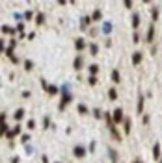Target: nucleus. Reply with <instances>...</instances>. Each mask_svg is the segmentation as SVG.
<instances>
[{
  "instance_id": "obj_1",
  "label": "nucleus",
  "mask_w": 162,
  "mask_h": 163,
  "mask_svg": "<svg viewBox=\"0 0 162 163\" xmlns=\"http://www.w3.org/2000/svg\"><path fill=\"white\" fill-rule=\"evenodd\" d=\"M71 98H73V95H71L69 83H63V85H62V102H60V111L65 110V106L71 102Z\"/></svg>"
},
{
  "instance_id": "obj_2",
  "label": "nucleus",
  "mask_w": 162,
  "mask_h": 163,
  "mask_svg": "<svg viewBox=\"0 0 162 163\" xmlns=\"http://www.w3.org/2000/svg\"><path fill=\"white\" fill-rule=\"evenodd\" d=\"M41 85H43V89H45L49 95H58V93L62 91V87H56V85H49L43 78H41Z\"/></svg>"
},
{
  "instance_id": "obj_3",
  "label": "nucleus",
  "mask_w": 162,
  "mask_h": 163,
  "mask_svg": "<svg viewBox=\"0 0 162 163\" xmlns=\"http://www.w3.org/2000/svg\"><path fill=\"white\" fill-rule=\"evenodd\" d=\"M86 154H88V150H86V146H82V145H77V146L73 148V156L78 158V159L86 158Z\"/></svg>"
},
{
  "instance_id": "obj_4",
  "label": "nucleus",
  "mask_w": 162,
  "mask_h": 163,
  "mask_svg": "<svg viewBox=\"0 0 162 163\" xmlns=\"http://www.w3.org/2000/svg\"><path fill=\"white\" fill-rule=\"evenodd\" d=\"M112 119H114V122H123L125 121V115H123V110L121 107H116V110L112 111Z\"/></svg>"
},
{
  "instance_id": "obj_5",
  "label": "nucleus",
  "mask_w": 162,
  "mask_h": 163,
  "mask_svg": "<svg viewBox=\"0 0 162 163\" xmlns=\"http://www.w3.org/2000/svg\"><path fill=\"white\" fill-rule=\"evenodd\" d=\"M15 47H17V39H11V41L8 43V48H6V56H8L9 59H11V58H15V56H13V50H15Z\"/></svg>"
},
{
  "instance_id": "obj_6",
  "label": "nucleus",
  "mask_w": 162,
  "mask_h": 163,
  "mask_svg": "<svg viewBox=\"0 0 162 163\" xmlns=\"http://www.w3.org/2000/svg\"><path fill=\"white\" fill-rule=\"evenodd\" d=\"M73 67H75V71H80V69L84 67V56H82V54H78V56L75 58V63H73Z\"/></svg>"
},
{
  "instance_id": "obj_7",
  "label": "nucleus",
  "mask_w": 162,
  "mask_h": 163,
  "mask_svg": "<svg viewBox=\"0 0 162 163\" xmlns=\"http://www.w3.org/2000/svg\"><path fill=\"white\" fill-rule=\"evenodd\" d=\"M75 48H77L78 52H82V50L86 48V41H84L82 37H77V39H75Z\"/></svg>"
},
{
  "instance_id": "obj_8",
  "label": "nucleus",
  "mask_w": 162,
  "mask_h": 163,
  "mask_svg": "<svg viewBox=\"0 0 162 163\" xmlns=\"http://www.w3.org/2000/svg\"><path fill=\"white\" fill-rule=\"evenodd\" d=\"M19 134H21V126L17 124V126H13L11 130H9V134H6V137H8V139H13V137H17Z\"/></svg>"
},
{
  "instance_id": "obj_9",
  "label": "nucleus",
  "mask_w": 162,
  "mask_h": 163,
  "mask_svg": "<svg viewBox=\"0 0 162 163\" xmlns=\"http://www.w3.org/2000/svg\"><path fill=\"white\" fill-rule=\"evenodd\" d=\"M112 23H110V20H106V23H103V28H101V32H103V34L104 35H108V34H112Z\"/></svg>"
},
{
  "instance_id": "obj_10",
  "label": "nucleus",
  "mask_w": 162,
  "mask_h": 163,
  "mask_svg": "<svg viewBox=\"0 0 162 163\" xmlns=\"http://www.w3.org/2000/svg\"><path fill=\"white\" fill-rule=\"evenodd\" d=\"M153 37H155V24H149V28H147V37H145V43H151V41H153Z\"/></svg>"
},
{
  "instance_id": "obj_11",
  "label": "nucleus",
  "mask_w": 162,
  "mask_h": 163,
  "mask_svg": "<svg viewBox=\"0 0 162 163\" xmlns=\"http://www.w3.org/2000/svg\"><path fill=\"white\" fill-rule=\"evenodd\" d=\"M131 126H132L131 117H125V121H123V132L125 134H131Z\"/></svg>"
},
{
  "instance_id": "obj_12",
  "label": "nucleus",
  "mask_w": 162,
  "mask_h": 163,
  "mask_svg": "<svg viewBox=\"0 0 162 163\" xmlns=\"http://www.w3.org/2000/svg\"><path fill=\"white\" fill-rule=\"evenodd\" d=\"M24 107H19V110H15V113H13V119H15V121H23V119H24Z\"/></svg>"
},
{
  "instance_id": "obj_13",
  "label": "nucleus",
  "mask_w": 162,
  "mask_h": 163,
  "mask_svg": "<svg viewBox=\"0 0 162 163\" xmlns=\"http://www.w3.org/2000/svg\"><path fill=\"white\" fill-rule=\"evenodd\" d=\"M136 111H138V113L144 111V95H142V93H138V106H136Z\"/></svg>"
},
{
  "instance_id": "obj_14",
  "label": "nucleus",
  "mask_w": 162,
  "mask_h": 163,
  "mask_svg": "<svg viewBox=\"0 0 162 163\" xmlns=\"http://www.w3.org/2000/svg\"><path fill=\"white\" fill-rule=\"evenodd\" d=\"M90 23H91V17H82L80 19V30H86L90 26Z\"/></svg>"
},
{
  "instance_id": "obj_15",
  "label": "nucleus",
  "mask_w": 162,
  "mask_h": 163,
  "mask_svg": "<svg viewBox=\"0 0 162 163\" xmlns=\"http://www.w3.org/2000/svg\"><path fill=\"white\" fill-rule=\"evenodd\" d=\"M144 56H142V52H134L132 54V65H138V63H142Z\"/></svg>"
},
{
  "instance_id": "obj_16",
  "label": "nucleus",
  "mask_w": 162,
  "mask_h": 163,
  "mask_svg": "<svg viewBox=\"0 0 162 163\" xmlns=\"http://www.w3.org/2000/svg\"><path fill=\"white\" fill-rule=\"evenodd\" d=\"M88 72H90V76H97V74H99V65H97V63L90 65V67H88Z\"/></svg>"
},
{
  "instance_id": "obj_17",
  "label": "nucleus",
  "mask_w": 162,
  "mask_h": 163,
  "mask_svg": "<svg viewBox=\"0 0 162 163\" xmlns=\"http://www.w3.org/2000/svg\"><path fill=\"white\" fill-rule=\"evenodd\" d=\"M108 128H110V135H112V137H114L116 141H121V135L117 134V128H116L114 124H112V126H108Z\"/></svg>"
},
{
  "instance_id": "obj_18",
  "label": "nucleus",
  "mask_w": 162,
  "mask_h": 163,
  "mask_svg": "<svg viewBox=\"0 0 162 163\" xmlns=\"http://www.w3.org/2000/svg\"><path fill=\"white\" fill-rule=\"evenodd\" d=\"M153 158H155V159H160V143H155V145H153Z\"/></svg>"
},
{
  "instance_id": "obj_19",
  "label": "nucleus",
  "mask_w": 162,
  "mask_h": 163,
  "mask_svg": "<svg viewBox=\"0 0 162 163\" xmlns=\"http://www.w3.org/2000/svg\"><path fill=\"white\" fill-rule=\"evenodd\" d=\"M132 28H134V30L140 28V15H138V13H132Z\"/></svg>"
},
{
  "instance_id": "obj_20",
  "label": "nucleus",
  "mask_w": 162,
  "mask_h": 163,
  "mask_svg": "<svg viewBox=\"0 0 162 163\" xmlns=\"http://www.w3.org/2000/svg\"><path fill=\"white\" fill-rule=\"evenodd\" d=\"M15 32H17V28H11V26H8V24H4L2 26V34H15Z\"/></svg>"
},
{
  "instance_id": "obj_21",
  "label": "nucleus",
  "mask_w": 162,
  "mask_h": 163,
  "mask_svg": "<svg viewBox=\"0 0 162 163\" xmlns=\"http://www.w3.org/2000/svg\"><path fill=\"white\" fill-rule=\"evenodd\" d=\"M77 111H78L80 115H86L90 110H88V106H86V104H78V106H77Z\"/></svg>"
},
{
  "instance_id": "obj_22",
  "label": "nucleus",
  "mask_w": 162,
  "mask_h": 163,
  "mask_svg": "<svg viewBox=\"0 0 162 163\" xmlns=\"http://www.w3.org/2000/svg\"><path fill=\"white\" fill-rule=\"evenodd\" d=\"M108 156H110L112 163H117V152H116L114 148H108Z\"/></svg>"
},
{
  "instance_id": "obj_23",
  "label": "nucleus",
  "mask_w": 162,
  "mask_h": 163,
  "mask_svg": "<svg viewBox=\"0 0 162 163\" xmlns=\"http://www.w3.org/2000/svg\"><path fill=\"white\" fill-rule=\"evenodd\" d=\"M110 78H112V80H114V82L117 83V82L121 80V76H119V71H117V69H114V71H112V74H110Z\"/></svg>"
},
{
  "instance_id": "obj_24",
  "label": "nucleus",
  "mask_w": 162,
  "mask_h": 163,
  "mask_svg": "<svg viewBox=\"0 0 162 163\" xmlns=\"http://www.w3.org/2000/svg\"><path fill=\"white\" fill-rule=\"evenodd\" d=\"M17 32H19V37H24V23H17Z\"/></svg>"
},
{
  "instance_id": "obj_25",
  "label": "nucleus",
  "mask_w": 162,
  "mask_h": 163,
  "mask_svg": "<svg viewBox=\"0 0 162 163\" xmlns=\"http://www.w3.org/2000/svg\"><path fill=\"white\" fill-rule=\"evenodd\" d=\"M108 98H110V100H116V98H117V91H116V87H110V89H108Z\"/></svg>"
},
{
  "instance_id": "obj_26",
  "label": "nucleus",
  "mask_w": 162,
  "mask_h": 163,
  "mask_svg": "<svg viewBox=\"0 0 162 163\" xmlns=\"http://www.w3.org/2000/svg\"><path fill=\"white\" fill-rule=\"evenodd\" d=\"M97 52H99V45H97V43H91L90 45V54L91 56H97Z\"/></svg>"
},
{
  "instance_id": "obj_27",
  "label": "nucleus",
  "mask_w": 162,
  "mask_h": 163,
  "mask_svg": "<svg viewBox=\"0 0 162 163\" xmlns=\"http://www.w3.org/2000/svg\"><path fill=\"white\" fill-rule=\"evenodd\" d=\"M93 117L95 119H103L104 117V113L101 111V107H93Z\"/></svg>"
},
{
  "instance_id": "obj_28",
  "label": "nucleus",
  "mask_w": 162,
  "mask_h": 163,
  "mask_svg": "<svg viewBox=\"0 0 162 163\" xmlns=\"http://www.w3.org/2000/svg\"><path fill=\"white\" fill-rule=\"evenodd\" d=\"M43 23H45V15H43V13H37V15H36V24L41 26Z\"/></svg>"
},
{
  "instance_id": "obj_29",
  "label": "nucleus",
  "mask_w": 162,
  "mask_h": 163,
  "mask_svg": "<svg viewBox=\"0 0 162 163\" xmlns=\"http://www.w3.org/2000/svg\"><path fill=\"white\" fill-rule=\"evenodd\" d=\"M151 17H153V20H158V8L153 6V9H151Z\"/></svg>"
},
{
  "instance_id": "obj_30",
  "label": "nucleus",
  "mask_w": 162,
  "mask_h": 163,
  "mask_svg": "<svg viewBox=\"0 0 162 163\" xmlns=\"http://www.w3.org/2000/svg\"><path fill=\"white\" fill-rule=\"evenodd\" d=\"M23 17H24V20H30L32 17H34V11H32V9H28V11L23 13Z\"/></svg>"
},
{
  "instance_id": "obj_31",
  "label": "nucleus",
  "mask_w": 162,
  "mask_h": 163,
  "mask_svg": "<svg viewBox=\"0 0 162 163\" xmlns=\"http://www.w3.org/2000/svg\"><path fill=\"white\" fill-rule=\"evenodd\" d=\"M99 19H101V9H95L91 15V20H99Z\"/></svg>"
},
{
  "instance_id": "obj_32",
  "label": "nucleus",
  "mask_w": 162,
  "mask_h": 163,
  "mask_svg": "<svg viewBox=\"0 0 162 163\" xmlns=\"http://www.w3.org/2000/svg\"><path fill=\"white\" fill-rule=\"evenodd\" d=\"M24 69H26V71H32V69H34V63H32L30 59H26V61H24Z\"/></svg>"
},
{
  "instance_id": "obj_33",
  "label": "nucleus",
  "mask_w": 162,
  "mask_h": 163,
  "mask_svg": "<svg viewBox=\"0 0 162 163\" xmlns=\"http://www.w3.org/2000/svg\"><path fill=\"white\" fill-rule=\"evenodd\" d=\"M43 126H45V128L52 126V124H50V117H43Z\"/></svg>"
},
{
  "instance_id": "obj_34",
  "label": "nucleus",
  "mask_w": 162,
  "mask_h": 163,
  "mask_svg": "<svg viewBox=\"0 0 162 163\" xmlns=\"http://www.w3.org/2000/svg\"><path fill=\"white\" fill-rule=\"evenodd\" d=\"M21 141H23L24 145H28V141H30V135H28V134H23V135H21Z\"/></svg>"
},
{
  "instance_id": "obj_35",
  "label": "nucleus",
  "mask_w": 162,
  "mask_h": 163,
  "mask_svg": "<svg viewBox=\"0 0 162 163\" xmlns=\"http://www.w3.org/2000/svg\"><path fill=\"white\" fill-rule=\"evenodd\" d=\"M88 83H90V85H95V83H97V76H90V78H88Z\"/></svg>"
},
{
  "instance_id": "obj_36",
  "label": "nucleus",
  "mask_w": 162,
  "mask_h": 163,
  "mask_svg": "<svg viewBox=\"0 0 162 163\" xmlns=\"http://www.w3.org/2000/svg\"><path fill=\"white\" fill-rule=\"evenodd\" d=\"M24 150H26V154H28V156H30V154H34V146H30V145H26Z\"/></svg>"
},
{
  "instance_id": "obj_37",
  "label": "nucleus",
  "mask_w": 162,
  "mask_h": 163,
  "mask_svg": "<svg viewBox=\"0 0 162 163\" xmlns=\"http://www.w3.org/2000/svg\"><path fill=\"white\" fill-rule=\"evenodd\" d=\"M28 128H30V130L36 128V121H34V119H30V121H28Z\"/></svg>"
},
{
  "instance_id": "obj_38",
  "label": "nucleus",
  "mask_w": 162,
  "mask_h": 163,
  "mask_svg": "<svg viewBox=\"0 0 162 163\" xmlns=\"http://www.w3.org/2000/svg\"><path fill=\"white\" fill-rule=\"evenodd\" d=\"M95 146H97V145H95V141H91V143H90V148H88V150H90V152H95Z\"/></svg>"
},
{
  "instance_id": "obj_39",
  "label": "nucleus",
  "mask_w": 162,
  "mask_h": 163,
  "mask_svg": "<svg viewBox=\"0 0 162 163\" xmlns=\"http://www.w3.org/2000/svg\"><path fill=\"white\" fill-rule=\"evenodd\" d=\"M123 6H125V8H132V2H131V0H125Z\"/></svg>"
},
{
  "instance_id": "obj_40",
  "label": "nucleus",
  "mask_w": 162,
  "mask_h": 163,
  "mask_svg": "<svg viewBox=\"0 0 162 163\" xmlns=\"http://www.w3.org/2000/svg\"><path fill=\"white\" fill-rule=\"evenodd\" d=\"M142 122H144V124H147V122H149V117H147V115H144V119H142Z\"/></svg>"
},
{
  "instance_id": "obj_41",
  "label": "nucleus",
  "mask_w": 162,
  "mask_h": 163,
  "mask_svg": "<svg viewBox=\"0 0 162 163\" xmlns=\"http://www.w3.org/2000/svg\"><path fill=\"white\" fill-rule=\"evenodd\" d=\"M41 161H43V163H49V158H47V156H43V158H41Z\"/></svg>"
},
{
  "instance_id": "obj_42",
  "label": "nucleus",
  "mask_w": 162,
  "mask_h": 163,
  "mask_svg": "<svg viewBox=\"0 0 162 163\" xmlns=\"http://www.w3.org/2000/svg\"><path fill=\"white\" fill-rule=\"evenodd\" d=\"M132 163H144V161H142V159H140V158H136V159H134Z\"/></svg>"
},
{
  "instance_id": "obj_43",
  "label": "nucleus",
  "mask_w": 162,
  "mask_h": 163,
  "mask_svg": "<svg viewBox=\"0 0 162 163\" xmlns=\"http://www.w3.org/2000/svg\"><path fill=\"white\" fill-rule=\"evenodd\" d=\"M11 163H19V158H13V159H11Z\"/></svg>"
},
{
  "instance_id": "obj_44",
  "label": "nucleus",
  "mask_w": 162,
  "mask_h": 163,
  "mask_svg": "<svg viewBox=\"0 0 162 163\" xmlns=\"http://www.w3.org/2000/svg\"><path fill=\"white\" fill-rule=\"evenodd\" d=\"M160 163H162V159H160Z\"/></svg>"
},
{
  "instance_id": "obj_45",
  "label": "nucleus",
  "mask_w": 162,
  "mask_h": 163,
  "mask_svg": "<svg viewBox=\"0 0 162 163\" xmlns=\"http://www.w3.org/2000/svg\"><path fill=\"white\" fill-rule=\"evenodd\" d=\"M58 163H60V161H58Z\"/></svg>"
}]
</instances>
